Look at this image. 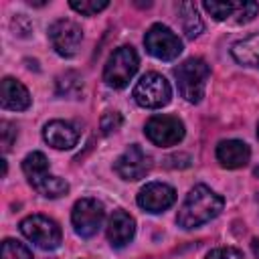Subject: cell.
I'll return each mask as SVG.
<instances>
[{
	"label": "cell",
	"mask_w": 259,
	"mask_h": 259,
	"mask_svg": "<svg viewBox=\"0 0 259 259\" xmlns=\"http://www.w3.org/2000/svg\"><path fill=\"white\" fill-rule=\"evenodd\" d=\"M223 206H225V198L221 194H217L206 184H196L194 188H190L184 202L180 204L176 223L182 229H196L219 217Z\"/></svg>",
	"instance_id": "cell-1"
},
{
	"label": "cell",
	"mask_w": 259,
	"mask_h": 259,
	"mask_svg": "<svg viewBox=\"0 0 259 259\" xmlns=\"http://www.w3.org/2000/svg\"><path fill=\"white\" fill-rule=\"evenodd\" d=\"M208 77H210V69L198 57L186 59L174 69V79H176V85H178V93L188 103H198L204 97Z\"/></svg>",
	"instance_id": "cell-2"
},
{
	"label": "cell",
	"mask_w": 259,
	"mask_h": 259,
	"mask_svg": "<svg viewBox=\"0 0 259 259\" xmlns=\"http://www.w3.org/2000/svg\"><path fill=\"white\" fill-rule=\"evenodd\" d=\"M138 67H140L138 53L134 51V47L123 45L109 55L103 69V81L113 89H123L134 79Z\"/></svg>",
	"instance_id": "cell-3"
},
{
	"label": "cell",
	"mask_w": 259,
	"mask_h": 259,
	"mask_svg": "<svg viewBox=\"0 0 259 259\" xmlns=\"http://www.w3.org/2000/svg\"><path fill=\"white\" fill-rule=\"evenodd\" d=\"M134 101L146 109H160L170 103L172 87L160 73H146L132 91Z\"/></svg>",
	"instance_id": "cell-4"
},
{
	"label": "cell",
	"mask_w": 259,
	"mask_h": 259,
	"mask_svg": "<svg viewBox=\"0 0 259 259\" xmlns=\"http://www.w3.org/2000/svg\"><path fill=\"white\" fill-rule=\"evenodd\" d=\"M20 233L38 249L42 251H55L61 245L63 233L57 221L45 217V214H30L20 221Z\"/></svg>",
	"instance_id": "cell-5"
},
{
	"label": "cell",
	"mask_w": 259,
	"mask_h": 259,
	"mask_svg": "<svg viewBox=\"0 0 259 259\" xmlns=\"http://www.w3.org/2000/svg\"><path fill=\"white\" fill-rule=\"evenodd\" d=\"M105 219V208L97 198H79L71 210V223L79 237L91 239L97 235Z\"/></svg>",
	"instance_id": "cell-6"
},
{
	"label": "cell",
	"mask_w": 259,
	"mask_h": 259,
	"mask_svg": "<svg viewBox=\"0 0 259 259\" xmlns=\"http://www.w3.org/2000/svg\"><path fill=\"white\" fill-rule=\"evenodd\" d=\"M146 51L160 61H174L182 53V40L164 24H152L144 36Z\"/></svg>",
	"instance_id": "cell-7"
},
{
	"label": "cell",
	"mask_w": 259,
	"mask_h": 259,
	"mask_svg": "<svg viewBox=\"0 0 259 259\" xmlns=\"http://www.w3.org/2000/svg\"><path fill=\"white\" fill-rule=\"evenodd\" d=\"M204 10L221 22H233V24H245L251 22L257 12H259V4L251 2V0H241V2H217V0H204L202 2Z\"/></svg>",
	"instance_id": "cell-8"
},
{
	"label": "cell",
	"mask_w": 259,
	"mask_h": 259,
	"mask_svg": "<svg viewBox=\"0 0 259 259\" xmlns=\"http://www.w3.org/2000/svg\"><path fill=\"white\" fill-rule=\"evenodd\" d=\"M49 38L57 55L61 57H75L79 51V45L83 40V30L77 22L69 18H59L49 26Z\"/></svg>",
	"instance_id": "cell-9"
},
{
	"label": "cell",
	"mask_w": 259,
	"mask_h": 259,
	"mask_svg": "<svg viewBox=\"0 0 259 259\" xmlns=\"http://www.w3.org/2000/svg\"><path fill=\"white\" fill-rule=\"evenodd\" d=\"M146 138L156 146H174L184 138V123L174 115H154L146 121Z\"/></svg>",
	"instance_id": "cell-10"
},
{
	"label": "cell",
	"mask_w": 259,
	"mask_h": 259,
	"mask_svg": "<svg viewBox=\"0 0 259 259\" xmlns=\"http://www.w3.org/2000/svg\"><path fill=\"white\" fill-rule=\"evenodd\" d=\"M150 168H152V158L138 144L127 146L121 152V156L113 162V170L117 172V176L132 182L144 178L150 172Z\"/></svg>",
	"instance_id": "cell-11"
},
{
	"label": "cell",
	"mask_w": 259,
	"mask_h": 259,
	"mask_svg": "<svg viewBox=\"0 0 259 259\" xmlns=\"http://www.w3.org/2000/svg\"><path fill=\"white\" fill-rule=\"evenodd\" d=\"M136 200H138V206L144 208L146 212L158 214V212L168 210L176 202V190L164 182H148L138 192Z\"/></svg>",
	"instance_id": "cell-12"
},
{
	"label": "cell",
	"mask_w": 259,
	"mask_h": 259,
	"mask_svg": "<svg viewBox=\"0 0 259 259\" xmlns=\"http://www.w3.org/2000/svg\"><path fill=\"white\" fill-rule=\"evenodd\" d=\"M45 142L55 150H71L79 142V130L63 119H53L42 127Z\"/></svg>",
	"instance_id": "cell-13"
},
{
	"label": "cell",
	"mask_w": 259,
	"mask_h": 259,
	"mask_svg": "<svg viewBox=\"0 0 259 259\" xmlns=\"http://www.w3.org/2000/svg\"><path fill=\"white\" fill-rule=\"evenodd\" d=\"M136 235V221L125 210H113L107 223V241L111 247L121 249L125 247Z\"/></svg>",
	"instance_id": "cell-14"
},
{
	"label": "cell",
	"mask_w": 259,
	"mask_h": 259,
	"mask_svg": "<svg viewBox=\"0 0 259 259\" xmlns=\"http://www.w3.org/2000/svg\"><path fill=\"white\" fill-rule=\"evenodd\" d=\"M0 105L10 111H24L30 107V93L20 81L4 77L0 87Z\"/></svg>",
	"instance_id": "cell-15"
},
{
	"label": "cell",
	"mask_w": 259,
	"mask_h": 259,
	"mask_svg": "<svg viewBox=\"0 0 259 259\" xmlns=\"http://www.w3.org/2000/svg\"><path fill=\"white\" fill-rule=\"evenodd\" d=\"M251 158V150L241 140H223L217 146V160L225 168H243Z\"/></svg>",
	"instance_id": "cell-16"
},
{
	"label": "cell",
	"mask_w": 259,
	"mask_h": 259,
	"mask_svg": "<svg viewBox=\"0 0 259 259\" xmlns=\"http://www.w3.org/2000/svg\"><path fill=\"white\" fill-rule=\"evenodd\" d=\"M233 59L245 67H259V32H253L237 40L231 49Z\"/></svg>",
	"instance_id": "cell-17"
},
{
	"label": "cell",
	"mask_w": 259,
	"mask_h": 259,
	"mask_svg": "<svg viewBox=\"0 0 259 259\" xmlns=\"http://www.w3.org/2000/svg\"><path fill=\"white\" fill-rule=\"evenodd\" d=\"M28 182H30V186H32L40 196H45V198H59V196H63V194L69 192L67 180H63L61 176H55V174H51V172H45V174H40V176L28 180Z\"/></svg>",
	"instance_id": "cell-18"
},
{
	"label": "cell",
	"mask_w": 259,
	"mask_h": 259,
	"mask_svg": "<svg viewBox=\"0 0 259 259\" xmlns=\"http://www.w3.org/2000/svg\"><path fill=\"white\" fill-rule=\"evenodd\" d=\"M178 14H180V22H182V28H184L186 36L188 38H196L204 28L196 6L192 2H180L178 4Z\"/></svg>",
	"instance_id": "cell-19"
},
{
	"label": "cell",
	"mask_w": 259,
	"mask_h": 259,
	"mask_svg": "<svg viewBox=\"0 0 259 259\" xmlns=\"http://www.w3.org/2000/svg\"><path fill=\"white\" fill-rule=\"evenodd\" d=\"M22 172H24V176L28 180H32V178H36V176H40L45 172H51L49 170L47 156L42 152H30V154H26L24 160H22Z\"/></svg>",
	"instance_id": "cell-20"
},
{
	"label": "cell",
	"mask_w": 259,
	"mask_h": 259,
	"mask_svg": "<svg viewBox=\"0 0 259 259\" xmlns=\"http://www.w3.org/2000/svg\"><path fill=\"white\" fill-rule=\"evenodd\" d=\"M57 87H59L57 91L61 95H67L71 99H77L81 95V91H83V81H81V77L77 73H65V75L59 77Z\"/></svg>",
	"instance_id": "cell-21"
},
{
	"label": "cell",
	"mask_w": 259,
	"mask_h": 259,
	"mask_svg": "<svg viewBox=\"0 0 259 259\" xmlns=\"http://www.w3.org/2000/svg\"><path fill=\"white\" fill-rule=\"evenodd\" d=\"M69 6L83 16H93L101 10H105L109 6V2L107 0H71Z\"/></svg>",
	"instance_id": "cell-22"
},
{
	"label": "cell",
	"mask_w": 259,
	"mask_h": 259,
	"mask_svg": "<svg viewBox=\"0 0 259 259\" xmlns=\"http://www.w3.org/2000/svg\"><path fill=\"white\" fill-rule=\"evenodd\" d=\"M2 259H32V253L22 243L14 239H6L2 243Z\"/></svg>",
	"instance_id": "cell-23"
},
{
	"label": "cell",
	"mask_w": 259,
	"mask_h": 259,
	"mask_svg": "<svg viewBox=\"0 0 259 259\" xmlns=\"http://www.w3.org/2000/svg\"><path fill=\"white\" fill-rule=\"evenodd\" d=\"M0 134H2V150L8 152L16 140V125L10 121H0Z\"/></svg>",
	"instance_id": "cell-24"
},
{
	"label": "cell",
	"mask_w": 259,
	"mask_h": 259,
	"mask_svg": "<svg viewBox=\"0 0 259 259\" xmlns=\"http://www.w3.org/2000/svg\"><path fill=\"white\" fill-rule=\"evenodd\" d=\"M121 121H123V119H121V115H119L117 111H107V113L101 117V132L107 136V134L119 130Z\"/></svg>",
	"instance_id": "cell-25"
},
{
	"label": "cell",
	"mask_w": 259,
	"mask_h": 259,
	"mask_svg": "<svg viewBox=\"0 0 259 259\" xmlns=\"http://www.w3.org/2000/svg\"><path fill=\"white\" fill-rule=\"evenodd\" d=\"M204 259H245V257L235 247H219V249H212Z\"/></svg>",
	"instance_id": "cell-26"
},
{
	"label": "cell",
	"mask_w": 259,
	"mask_h": 259,
	"mask_svg": "<svg viewBox=\"0 0 259 259\" xmlns=\"http://www.w3.org/2000/svg\"><path fill=\"white\" fill-rule=\"evenodd\" d=\"M253 174H255V176H257V178H259V166H257V168H255V170H253Z\"/></svg>",
	"instance_id": "cell-27"
},
{
	"label": "cell",
	"mask_w": 259,
	"mask_h": 259,
	"mask_svg": "<svg viewBox=\"0 0 259 259\" xmlns=\"http://www.w3.org/2000/svg\"><path fill=\"white\" fill-rule=\"evenodd\" d=\"M257 138H259V123H257Z\"/></svg>",
	"instance_id": "cell-28"
}]
</instances>
